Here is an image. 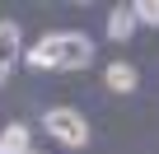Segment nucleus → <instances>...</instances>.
<instances>
[{
	"mask_svg": "<svg viewBox=\"0 0 159 154\" xmlns=\"http://www.w3.org/2000/svg\"><path fill=\"white\" fill-rule=\"evenodd\" d=\"M24 61L33 70H84L94 61V42L89 33H47Z\"/></svg>",
	"mask_w": 159,
	"mask_h": 154,
	"instance_id": "f257e3e1",
	"label": "nucleus"
},
{
	"mask_svg": "<svg viewBox=\"0 0 159 154\" xmlns=\"http://www.w3.org/2000/svg\"><path fill=\"white\" fill-rule=\"evenodd\" d=\"M42 126H47L61 145H70V149H84V145H89V121L80 117L75 108H47V112H42Z\"/></svg>",
	"mask_w": 159,
	"mask_h": 154,
	"instance_id": "f03ea898",
	"label": "nucleus"
},
{
	"mask_svg": "<svg viewBox=\"0 0 159 154\" xmlns=\"http://www.w3.org/2000/svg\"><path fill=\"white\" fill-rule=\"evenodd\" d=\"M14 61H19V24L0 19V84H5V75L14 70Z\"/></svg>",
	"mask_w": 159,
	"mask_h": 154,
	"instance_id": "7ed1b4c3",
	"label": "nucleus"
},
{
	"mask_svg": "<svg viewBox=\"0 0 159 154\" xmlns=\"http://www.w3.org/2000/svg\"><path fill=\"white\" fill-rule=\"evenodd\" d=\"M103 84H108L112 94H136L140 75H136V65H126V61H112V65H108V75H103Z\"/></svg>",
	"mask_w": 159,
	"mask_h": 154,
	"instance_id": "20e7f679",
	"label": "nucleus"
},
{
	"mask_svg": "<svg viewBox=\"0 0 159 154\" xmlns=\"http://www.w3.org/2000/svg\"><path fill=\"white\" fill-rule=\"evenodd\" d=\"M136 28H140V19H136V10H131V5H117V10L108 14V37H112V42H126Z\"/></svg>",
	"mask_w": 159,
	"mask_h": 154,
	"instance_id": "39448f33",
	"label": "nucleus"
},
{
	"mask_svg": "<svg viewBox=\"0 0 159 154\" xmlns=\"http://www.w3.org/2000/svg\"><path fill=\"white\" fill-rule=\"evenodd\" d=\"M0 154H33V149H28V126H24V121H14V126L0 131Z\"/></svg>",
	"mask_w": 159,
	"mask_h": 154,
	"instance_id": "423d86ee",
	"label": "nucleus"
},
{
	"mask_svg": "<svg viewBox=\"0 0 159 154\" xmlns=\"http://www.w3.org/2000/svg\"><path fill=\"white\" fill-rule=\"evenodd\" d=\"M131 10H136V19H140V24H150V28H159V0H136Z\"/></svg>",
	"mask_w": 159,
	"mask_h": 154,
	"instance_id": "0eeeda50",
	"label": "nucleus"
}]
</instances>
